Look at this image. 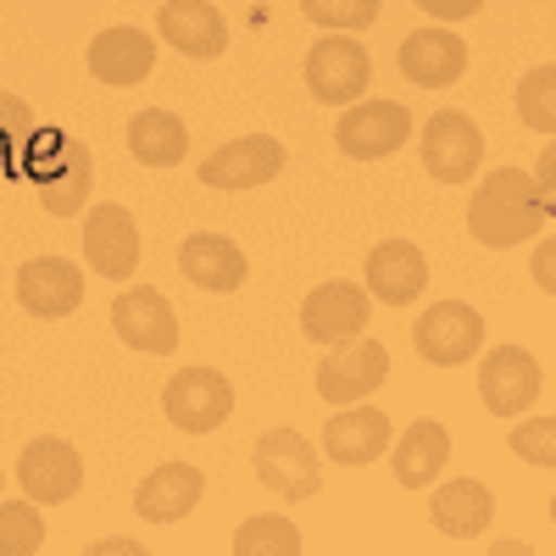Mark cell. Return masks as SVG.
<instances>
[{
  "instance_id": "6da1fadb",
  "label": "cell",
  "mask_w": 556,
  "mask_h": 556,
  "mask_svg": "<svg viewBox=\"0 0 556 556\" xmlns=\"http://www.w3.org/2000/svg\"><path fill=\"white\" fill-rule=\"evenodd\" d=\"M551 228V206L534 195V178L523 167H495L479 178V195L468 206V235L490 251H513Z\"/></svg>"
},
{
  "instance_id": "7a4b0ae2",
  "label": "cell",
  "mask_w": 556,
  "mask_h": 556,
  "mask_svg": "<svg viewBox=\"0 0 556 556\" xmlns=\"http://www.w3.org/2000/svg\"><path fill=\"white\" fill-rule=\"evenodd\" d=\"M17 167L28 173L39 206L51 217H78L89 190H96V156H89V146L73 139V134H39L34 128V139H28V151H23Z\"/></svg>"
},
{
  "instance_id": "3957f363",
  "label": "cell",
  "mask_w": 556,
  "mask_h": 556,
  "mask_svg": "<svg viewBox=\"0 0 556 556\" xmlns=\"http://www.w3.org/2000/svg\"><path fill=\"white\" fill-rule=\"evenodd\" d=\"M367 84H374V62H367V51L351 34H323L306 51V89H312V101L351 106V101L367 96Z\"/></svg>"
},
{
  "instance_id": "277c9868",
  "label": "cell",
  "mask_w": 556,
  "mask_h": 556,
  "mask_svg": "<svg viewBox=\"0 0 556 556\" xmlns=\"http://www.w3.org/2000/svg\"><path fill=\"white\" fill-rule=\"evenodd\" d=\"M162 412L178 434H212L235 412V384L223 374H212V367H184L162 390Z\"/></svg>"
},
{
  "instance_id": "5b68a950",
  "label": "cell",
  "mask_w": 556,
  "mask_h": 556,
  "mask_svg": "<svg viewBox=\"0 0 556 556\" xmlns=\"http://www.w3.org/2000/svg\"><path fill=\"white\" fill-rule=\"evenodd\" d=\"M412 345L424 362L434 367H456V362H473L484 345V317L468 301H434L412 329Z\"/></svg>"
},
{
  "instance_id": "8992f818",
  "label": "cell",
  "mask_w": 556,
  "mask_h": 556,
  "mask_svg": "<svg viewBox=\"0 0 556 556\" xmlns=\"http://www.w3.org/2000/svg\"><path fill=\"white\" fill-rule=\"evenodd\" d=\"M406 139H412V112L395 101H351V112L334 128V146L351 162H384Z\"/></svg>"
},
{
  "instance_id": "52a82bcc",
  "label": "cell",
  "mask_w": 556,
  "mask_h": 556,
  "mask_svg": "<svg viewBox=\"0 0 556 556\" xmlns=\"http://www.w3.org/2000/svg\"><path fill=\"white\" fill-rule=\"evenodd\" d=\"M285 146L273 134H245V139H228L223 151H212L195 173L206 190H256V184H273L285 173Z\"/></svg>"
},
{
  "instance_id": "ba28073f",
  "label": "cell",
  "mask_w": 556,
  "mask_h": 556,
  "mask_svg": "<svg viewBox=\"0 0 556 556\" xmlns=\"http://www.w3.org/2000/svg\"><path fill=\"white\" fill-rule=\"evenodd\" d=\"M112 329H117L123 345L146 351V356H173L178 351V317H173L167 295L151 290V285H128L112 301Z\"/></svg>"
},
{
  "instance_id": "9c48e42d",
  "label": "cell",
  "mask_w": 556,
  "mask_h": 556,
  "mask_svg": "<svg viewBox=\"0 0 556 556\" xmlns=\"http://www.w3.org/2000/svg\"><path fill=\"white\" fill-rule=\"evenodd\" d=\"M484 162V134L468 112H434L424 123V167L440 184H468Z\"/></svg>"
},
{
  "instance_id": "30bf717a",
  "label": "cell",
  "mask_w": 556,
  "mask_h": 556,
  "mask_svg": "<svg viewBox=\"0 0 556 556\" xmlns=\"http://www.w3.org/2000/svg\"><path fill=\"white\" fill-rule=\"evenodd\" d=\"M479 395L495 417H523V406L545 395V374L523 345H495L479 367Z\"/></svg>"
},
{
  "instance_id": "8fae6325",
  "label": "cell",
  "mask_w": 556,
  "mask_h": 556,
  "mask_svg": "<svg viewBox=\"0 0 556 556\" xmlns=\"http://www.w3.org/2000/svg\"><path fill=\"white\" fill-rule=\"evenodd\" d=\"M256 479L285 501H306L323 484V462L295 429H273L256 440Z\"/></svg>"
},
{
  "instance_id": "7c38bea8",
  "label": "cell",
  "mask_w": 556,
  "mask_h": 556,
  "mask_svg": "<svg viewBox=\"0 0 556 556\" xmlns=\"http://www.w3.org/2000/svg\"><path fill=\"white\" fill-rule=\"evenodd\" d=\"M374 317V295L334 278V285H317L301 306V334L312 345H340V340H356Z\"/></svg>"
},
{
  "instance_id": "4fadbf2b",
  "label": "cell",
  "mask_w": 556,
  "mask_h": 556,
  "mask_svg": "<svg viewBox=\"0 0 556 556\" xmlns=\"http://www.w3.org/2000/svg\"><path fill=\"white\" fill-rule=\"evenodd\" d=\"M17 484H23V495H28L34 506H62V501H73L78 484H84V462H78V451H73L67 440L45 434V440L23 445Z\"/></svg>"
},
{
  "instance_id": "5bb4252c",
  "label": "cell",
  "mask_w": 556,
  "mask_h": 556,
  "mask_svg": "<svg viewBox=\"0 0 556 556\" xmlns=\"http://www.w3.org/2000/svg\"><path fill=\"white\" fill-rule=\"evenodd\" d=\"M390 374V351L384 340H356L334 356H323L317 367V395L329 406H351V401H367Z\"/></svg>"
},
{
  "instance_id": "9a60e30c",
  "label": "cell",
  "mask_w": 556,
  "mask_h": 556,
  "mask_svg": "<svg viewBox=\"0 0 556 556\" xmlns=\"http://www.w3.org/2000/svg\"><path fill=\"white\" fill-rule=\"evenodd\" d=\"M17 306L28 317H67L84 306V273L67 256H28L17 267Z\"/></svg>"
},
{
  "instance_id": "2e32d148",
  "label": "cell",
  "mask_w": 556,
  "mask_h": 556,
  "mask_svg": "<svg viewBox=\"0 0 556 556\" xmlns=\"http://www.w3.org/2000/svg\"><path fill=\"white\" fill-rule=\"evenodd\" d=\"M156 28L178 56L217 62L228 51V23H223V12L212 7V0H162Z\"/></svg>"
},
{
  "instance_id": "e0dca14e",
  "label": "cell",
  "mask_w": 556,
  "mask_h": 556,
  "mask_svg": "<svg viewBox=\"0 0 556 556\" xmlns=\"http://www.w3.org/2000/svg\"><path fill=\"white\" fill-rule=\"evenodd\" d=\"M323 451H329L340 468H367V462H379L390 451V417L379 406H367V401H351L329 417Z\"/></svg>"
},
{
  "instance_id": "ac0fdd59",
  "label": "cell",
  "mask_w": 556,
  "mask_h": 556,
  "mask_svg": "<svg viewBox=\"0 0 556 556\" xmlns=\"http://www.w3.org/2000/svg\"><path fill=\"white\" fill-rule=\"evenodd\" d=\"M84 256L101 278H112V285H123L139 267V228H134L128 206H96L84 217Z\"/></svg>"
},
{
  "instance_id": "d6986e66",
  "label": "cell",
  "mask_w": 556,
  "mask_h": 556,
  "mask_svg": "<svg viewBox=\"0 0 556 556\" xmlns=\"http://www.w3.org/2000/svg\"><path fill=\"white\" fill-rule=\"evenodd\" d=\"M156 67V39L139 34L134 23H117V28H101L96 45H89V73L112 89H128V84H146Z\"/></svg>"
},
{
  "instance_id": "ffe728a7",
  "label": "cell",
  "mask_w": 556,
  "mask_h": 556,
  "mask_svg": "<svg viewBox=\"0 0 556 556\" xmlns=\"http://www.w3.org/2000/svg\"><path fill=\"white\" fill-rule=\"evenodd\" d=\"M468 73V45L451 28H417L401 45V78L417 89H445Z\"/></svg>"
},
{
  "instance_id": "44dd1931",
  "label": "cell",
  "mask_w": 556,
  "mask_h": 556,
  "mask_svg": "<svg viewBox=\"0 0 556 556\" xmlns=\"http://www.w3.org/2000/svg\"><path fill=\"white\" fill-rule=\"evenodd\" d=\"M429 290V256L412 240H384L367 256V295L384 306H406Z\"/></svg>"
},
{
  "instance_id": "7402d4cb",
  "label": "cell",
  "mask_w": 556,
  "mask_h": 556,
  "mask_svg": "<svg viewBox=\"0 0 556 556\" xmlns=\"http://www.w3.org/2000/svg\"><path fill=\"white\" fill-rule=\"evenodd\" d=\"M201 490H206V479H201L195 462H162V468L134 490V513L146 523H178V518L195 513Z\"/></svg>"
},
{
  "instance_id": "603a6c76",
  "label": "cell",
  "mask_w": 556,
  "mask_h": 556,
  "mask_svg": "<svg viewBox=\"0 0 556 556\" xmlns=\"http://www.w3.org/2000/svg\"><path fill=\"white\" fill-rule=\"evenodd\" d=\"M178 273L190 278L195 290H206V295H228V290L245 285L251 267H245L240 245L228 235H190L178 245Z\"/></svg>"
},
{
  "instance_id": "cb8c5ba5",
  "label": "cell",
  "mask_w": 556,
  "mask_h": 556,
  "mask_svg": "<svg viewBox=\"0 0 556 556\" xmlns=\"http://www.w3.org/2000/svg\"><path fill=\"white\" fill-rule=\"evenodd\" d=\"M429 523L451 540H479L490 523H495V495L479 484V479H445L434 490V506H429Z\"/></svg>"
},
{
  "instance_id": "d4e9b609",
  "label": "cell",
  "mask_w": 556,
  "mask_h": 556,
  "mask_svg": "<svg viewBox=\"0 0 556 556\" xmlns=\"http://www.w3.org/2000/svg\"><path fill=\"white\" fill-rule=\"evenodd\" d=\"M445 462H451V434H445V424H434V417H417L390 451L395 484H406V490H429Z\"/></svg>"
},
{
  "instance_id": "484cf974",
  "label": "cell",
  "mask_w": 556,
  "mask_h": 556,
  "mask_svg": "<svg viewBox=\"0 0 556 556\" xmlns=\"http://www.w3.org/2000/svg\"><path fill=\"white\" fill-rule=\"evenodd\" d=\"M128 151L139 167H178L184 156H190V128H184V117H173L167 106H146L128 117Z\"/></svg>"
},
{
  "instance_id": "4316f807",
  "label": "cell",
  "mask_w": 556,
  "mask_h": 556,
  "mask_svg": "<svg viewBox=\"0 0 556 556\" xmlns=\"http://www.w3.org/2000/svg\"><path fill=\"white\" fill-rule=\"evenodd\" d=\"M45 545V518L34 501H0V556H34Z\"/></svg>"
},
{
  "instance_id": "83f0119b",
  "label": "cell",
  "mask_w": 556,
  "mask_h": 556,
  "mask_svg": "<svg viewBox=\"0 0 556 556\" xmlns=\"http://www.w3.org/2000/svg\"><path fill=\"white\" fill-rule=\"evenodd\" d=\"M306 540H301V529L290 523V518H251V523H240V534H235V551L240 556H295Z\"/></svg>"
},
{
  "instance_id": "f1b7e54d",
  "label": "cell",
  "mask_w": 556,
  "mask_h": 556,
  "mask_svg": "<svg viewBox=\"0 0 556 556\" xmlns=\"http://www.w3.org/2000/svg\"><path fill=\"white\" fill-rule=\"evenodd\" d=\"M518 117H523V128H534V134H551V128H556V67H551V62L534 67V73L518 84Z\"/></svg>"
},
{
  "instance_id": "f546056e",
  "label": "cell",
  "mask_w": 556,
  "mask_h": 556,
  "mask_svg": "<svg viewBox=\"0 0 556 556\" xmlns=\"http://www.w3.org/2000/svg\"><path fill=\"white\" fill-rule=\"evenodd\" d=\"M301 12L329 34H356L379 23V0H301Z\"/></svg>"
},
{
  "instance_id": "4dcf8cb0",
  "label": "cell",
  "mask_w": 556,
  "mask_h": 556,
  "mask_svg": "<svg viewBox=\"0 0 556 556\" xmlns=\"http://www.w3.org/2000/svg\"><path fill=\"white\" fill-rule=\"evenodd\" d=\"M28 139H34V112L23 96H0V162H23L28 151Z\"/></svg>"
},
{
  "instance_id": "1f68e13d",
  "label": "cell",
  "mask_w": 556,
  "mask_h": 556,
  "mask_svg": "<svg viewBox=\"0 0 556 556\" xmlns=\"http://www.w3.org/2000/svg\"><path fill=\"white\" fill-rule=\"evenodd\" d=\"M513 451L523 462H534V468H551L556 462V424L551 417H529V424H518L513 429Z\"/></svg>"
},
{
  "instance_id": "d6a6232c",
  "label": "cell",
  "mask_w": 556,
  "mask_h": 556,
  "mask_svg": "<svg viewBox=\"0 0 556 556\" xmlns=\"http://www.w3.org/2000/svg\"><path fill=\"white\" fill-rule=\"evenodd\" d=\"M417 7H424L434 23H462V17H473L484 0H417Z\"/></svg>"
},
{
  "instance_id": "836d02e7",
  "label": "cell",
  "mask_w": 556,
  "mask_h": 556,
  "mask_svg": "<svg viewBox=\"0 0 556 556\" xmlns=\"http://www.w3.org/2000/svg\"><path fill=\"white\" fill-rule=\"evenodd\" d=\"M529 178H534V195L556 212V190H551V184H556V151H545V156L534 162V173H529Z\"/></svg>"
},
{
  "instance_id": "e575fe53",
  "label": "cell",
  "mask_w": 556,
  "mask_h": 556,
  "mask_svg": "<svg viewBox=\"0 0 556 556\" xmlns=\"http://www.w3.org/2000/svg\"><path fill=\"white\" fill-rule=\"evenodd\" d=\"M551 256H556V245L540 235V245H534V278H540V290H551Z\"/></svg>"
},
{
  "instance_id": "d590c367",
  "label": "cell",
  "mask_w": 556,
  "mask_h": 556,
  "mask_svg": "<svg viewBox=\"0 0 556 556\" xmlns=\"http://www.w3.org/2000/svg\"><path fill=\"white\" fill-rule=\"evenodd\" d=\"M96 551H123V556H134V551H139V540H117V534H112V540H101Z\"/></svg>"
},
{
  "instance_id": "8d00e7d4",
  "label": "cell",
  "mask_w": 556,
  "mask_h": 556,
  "mask_svg": "<svg viewBox=\"0 0 556 556\" xmlns=\"http://www.w3.org/2000/svg\"><path fill=\"white\" fill-rule=\"evenodd\" d=\"M0 490H7V473H0Z\"/></svg>"
}]
</instances>
